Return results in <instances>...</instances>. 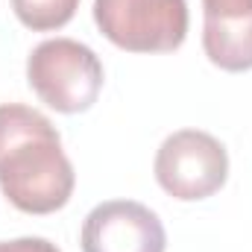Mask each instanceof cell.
Wrapping results in <instances>:
<instances>
[{
    "label": "cell",
    "instance_id": "obj_1",
    "mask_svg": "<svg viewBox=\"0 0 252 252\" xmlns=\"http://www.w3.org/2000/svg\"><path fill=\"white\" fill-rule=\"evenodd\" d=\"M76 185L56 126L41 112L0 106V190L24 214H53L67 205Z\"/></svg>",
    "mask_w": 252,
    "mask_h": 252
},
{
    "label": "cell",
    "instance_id": "obj_2",
    "mask_svg": "<svg viewBox=\"0 0 252 252\" xmlns=\"http://www.w3.org/2000/svg\"><path fill=\"white\" fill-rule=\"evenodd\" d=\"M27 82L50 109L62 115H79L100 97L103 64L91 47L73 38H50L30 53Z\"/></svg>",
    "mask_w": 252,
    "mask_h": 252
},
{
    "label": "cell",
    "instance_id": "obj_3",
    "mask_svg": "<svg viewBox=\"0 0 252 252\" xmlns=\"http://www.w3.org/2000/svg\"><path fill=\"white\" fill-rule=\"evenodd\" d=\"M100 32L129 53H170L188 35L185 0H94Z\"/></svg>",
    "mask_w": 252,
    "mask_h": 252
},
{
    "label": "cell",
    "instance_id": "obj_4",
    "mask_svg": "<svg viewBox=\"0 0 252 252\" xmlns=\"http://www.w3.org/2000/svg\"><path fill=\"white\" fill-rule=\"evenodd\" d=\"M226 147L202 129L173 132L156 153V179L173 199H205L226 185Z\"/></svg>",
    "mask_w": 252,
    "mask_h": 252
},
{
    "label": "cell",
    "instance_id": "obj_5",
    "mask_svg": "<svg viewBox=\"0 0 252 252\" xmlns=\"http://www.w3.org/2000/svg\"><path fill=\"white\" fill-rule=\"evenodd\" d=\"M161 220L141 202L109 199L82 223V252H164Z\"/></svg>",
    "mask_w": 252,
    "mask_h": 252
},
{
    "label": "cell",
    "instance_id": "obj_6",
    "mask_svg": "<svg viewBox=\"0 0 252 252\" xmlns=\"http://www.w3.org/2000/svg\"><path fill=\"white\" fill-rule=\"evenodd\" d=\"M202 47L229 73L252 70V0H202Z\"/></svg>",
    "mask_w": 252,
    "mask_h": 252
},
{
    "label": "cell",
    "instance_id": "obj_7",
    "mask_svg": "<svg viewBox=\"0 0 252 252\" xmlns=\"http://www.w3.org/2000/svg\"><path fill=\"white\" fill-rule=\"evenodd\" d=\"M76 6L79 0H12L18 21L32 32H50L64 27L73 18Z\"/></svg>",
    "mask_w": 252,
    "mask_h": 252
},
{
    "label": "cell",
    "instance_id": "obj_8",
    "mask_svg": "<svg viewBox=\"0 0 252 252\" xmlns=\"http://www.w3.org/2000/svg\"><path fill=\"white\" fill-rule=\"evenodd\" d=\"M0 252H59V247L44 238H18V241H0Z\"/></svg>",
    "mask_w": 252,
    "mask_h": 252
}]
</instances>
